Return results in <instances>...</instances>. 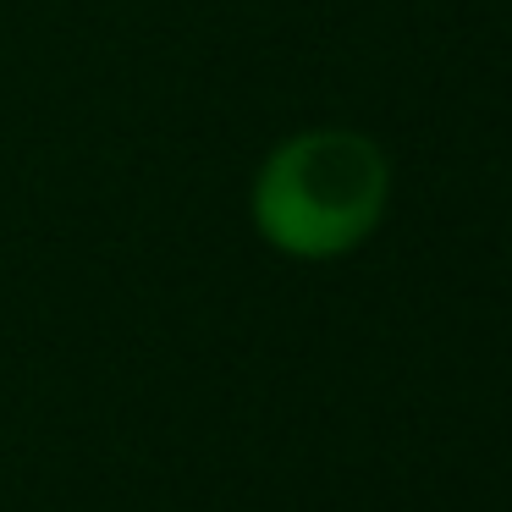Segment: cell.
I'll return each instance as SVG.
<instances>
[{"label":"cell","mask_w":512,"mask_h":512,"mask_svg":"<svg viewBox=\"0 0 512 512\" xmlns=\"http://www.w3.org/2000/svg\"><path fill=\"white\" fill-rule=\"evenodd\" d=\"M391 166L375 138L353 127H309L265 155L248 193L254 226L292 259H336L380 226Z\"/></svg>","instance_id":"cell-1"}]
</instances>
